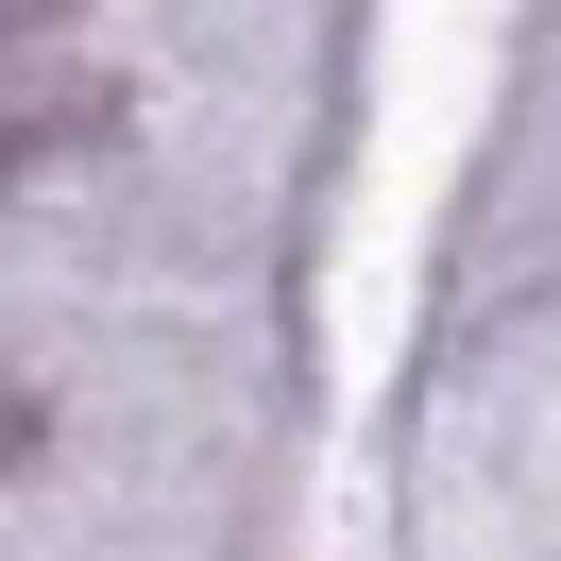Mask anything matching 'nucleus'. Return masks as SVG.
Instances as JSON below:
<instances>
[{"label": "nucleus", "instance_id": "f257e3e1", "mask_svg": "<svg viewBox=\"0 0 561 561\" xmlns=\"http://www.w3.org/2000/svg\"><path fill=\"white\" fill-rule=\"evenodd\" d=\"M18 443H35V391H18V375H0V459H18Z\"/></svg>", "mask_w": 561, "mask_h": 561}]
</instances>
